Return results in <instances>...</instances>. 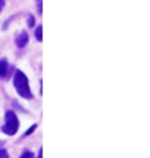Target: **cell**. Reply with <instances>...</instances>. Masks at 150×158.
I'll return each mask as SVG.
<instances>
[{"instance_id":"cell-11","label":"cell","mask_w":150,"mask_h":158,"mask_svg":"<svg viewBox=\"0 0 150 158\" xmlns=\"http://www.w3.org/2000/svg\"><path fill=\"white\" fill-rule=\"evenodd\" d=\"M4 3H5V0H0V11L2 10L3 6H4Z\"/></svg>"},{"instance_id":"cell-7","label":"cell","mask_w":150,"mask_h":158,"mask_svg":"<svg viewBox=\"0 0 150 158\" xmlns=\"http://www.w3.org/2000/svg\"><path fill=\"white\" fill-rule=\"evenodd\" d=\"M20 158H34V154L30 152V151H26V152L22 154Z\"/></svg>"},{"instance_id":"cell-10","label":"cell","mask_w":150,"mask_h":158,"mask_svg":"<svg viewBox=\"0 0 150 158\" xmlns=\"http://www.w3.org/2000/svg\"><path fill=\"white\" fill-rule=\"evenodd\" d=\"M37 3H38V4H37L38 11H39V14H41V11H42V10H41V5H42V4H41V0H37Z\"/></svg>"},{"instance_id":"cell-2","label":"cell","mask_w":150,"mask_h":158,"mask_svg":"<svg viewBox=\"0 0 150 158\" xmlns=\"http://www.w3.org/2000/svg\"><path fill=\"white\" fill-rule=\"evenodd\" d=\"M20 122L14 111H7L5 113V123L1 126L2 132L8 135H14L17 134Z\"/></svg>"},{"instance_id":"cell-4","label":"cell","mask_w":150,"mask_h":158,"mask_svg":"<svg viewBox=\"0 0 150 158\" xmlns=\"http://www.w3.org/2000/svg\"><path fill=\"white\" fill-rule=\"evenodd\" d=\"M15 45H17L19 48H24L25 46L27 45V43L29 42V35L26 31H22L21 33H19L17 37L15 39Z\"/></svg>"},{"instance_id":"cell-3","label":"cell","mask_w":150,"mask_h":158,"mask_svg":"<svg viewBox=\"0 0 150 158\" xmlns=\"http://www.w3.org/2000/svg\"><path fill=\"white\" fill-rule=\"evenodd\" d=\"M11 68H9L8 62L6 59L0 60V78L7 80V78L11 76Z\"/></svg>"},{"instance_id":"cell-5","label":"cell","mask_w":150,"mask_h":158,"mask_svg":"<svg viewBox=\"0 0 150 158\" xmlns=\"http://www.w3.org/2000/svg\"><path fill=\"white\" fill-rule=\"evenodd\" d=\"M35 37L38 41H41L42 40V27L41 26H38L35 30Z\"/></svg>"},{"instance_id":"cell-8","label":"cell","mask_w":150,"mask_h":158,"mask_svg":"<svg viewBox=\"0 0 150 158\" xmlns=\"http://www.w3.org/2000/svg\"><path fill=\"white\" fill-rule=\"evenodd\" d=\"M0 158H9L7 151H6L5 149L0 150Z\"/></svg>"},{"instance_id":"cell-1","label":"cell","mask_w":150,"mask_h":158,"mask_svg":"<svg viewBox=\"0 0 150 158\" xmlns=\"http://www.w3.org/2000/svg\"><path fill=\"white\" fill-rule=\"evenodd\" d=\"M14 85L15 87V90L19 94V96H21L24 99L30 100L33 98V94L31 93L29 80L28 77L24 74L23 71L17 70L15 73L14 77Z\"/></svg>"},{"instance_id":"cell-9","label":"cell","mask_w":150,"mask_h":158,"mask_svg":"<svg viewBox=\"0 0 150 158\" xmlns=\"http://www.w3.org/2000/svg\"><path fill=\"white\" fill-rule=\"evenodd\" d=\"M36 127H37V125L36 124H34V125H32L31 126V127L29 128V131H26V132H25V137H26V135H31L32 134V132H33L34 131H35V129H36Z\"/></svg>"},{"instance_id":"cell-6","label":"cell","mask_w":150,"mask_h":158,"mask_svg":"<svg viewBox=\"0 0 150 158\" xmlns=\"http://www.w3.org/2000/svg\"><path fill=\"white\" fill-rule=\"evenodd\" d=\"M27 23H28V26H29L30 28H32L35 25V19L33 15H29V18H28L27 20Z\"/></svg>"},{"instance_id":"cell-12","label":"cell","mask_w":150,"mask_h":158,"mask_svg":"<svg viewBox=\"0 0 150 158\" xmlns=\"http://www.w3.org/2000/svg\"><path fill=\"white\" fill-rule=\"evenodd\" d=\"M38 158H41V150L39 151V154H38Z\"/></svg>"}]
</instances>
